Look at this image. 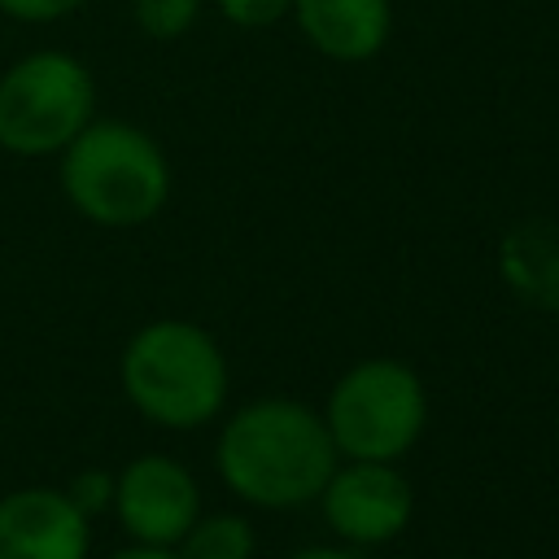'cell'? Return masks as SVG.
Masks as SVG:
<instances>
[{
	"instance_id": "1",
	"label": "cell",
	"mask_w": 559,
	"mask_h": 559,
	"mask_svg": "<svg viewBox=\"0 0 559 559\" xmlns=\"http://www.w3.org/2000/svg\"><path fill=\"white\" fill-rule=\"evenodd\" d=\"M218 476L258 507H297L323 493L336 472L328 424L288 397L240 406L218 437Z\"/></svg>"
},
{
	"instance_id": "2",
	"label": "cell",
	"mask_w": 559,
	"mask_h": 559,
	"mask_svg": "<svg viewBox=\"0 0 559 559\" xmlns=\"http://www.w3.org/2000/svg\"><path fill=\"white\" fill-rule=\"evenodd\" d=\"M122 389L153 424L192 428L218 415L227 397V362L197 323L157 319L122 349Z\"/></svg>"
},
{
	"instance_id": "3",
	"label": "cell",
	"mask_w": 559,
	"mask_h": 559,
	"mask_svg": "<svg viewBox=\"0 0 559 559\" xmlns=\"http://www.w3.org/2000/svg\"><path fill=\"white\" fill-rule=\"evenodd\" d=\"M61 188L100 227H131L162 210L170 170L162 148L131 122H87L61 157Z\"/></svg>"
},
{
	"instance_id": "4",
	"label": "cell",
	"mask_w": 559,
	"mask_h": 559,
	"mask_svg": "<svg viewBox=\"0 0 559 559\" xmlns=\"http://www.w3.org/2000/svg\"><path fill=\"white\" fill-rule=\"evenodd\" d=\"M323 424L341 454L389 463L406 454L424 428V384L393 358H367L336 380Z\"/></svg>"
},
{
	"instance_id": "5",
	"label": "cell",
	"mask_w": 559,
	"mask_h": 559,
	"mask_svg": "<svg viewBox=\"0 0 559 559\" xmlns=\"http://www.w3.org/2000/svg\"><path fill=\"white\" fill-rule=\"evenodd\" d=\"M92 74L70 52H35L0 79V144L22 157L66 148L92 122Z\"/></svg>"
},
{
	"instance_id": "6",
	"label": "cell",
	"mask_w": 559,
	"mask_h": 559,
	"mask_svg": "<svg viewBox=\"0 0 559 559\" xmlns=\"http://www.w3.org/2000/svg\"><path fill=\"white\" fill-rule=\"evenodd\" d=\"M114 511L135 542L170 546L197 520V480L183 463L144 454L114 480Z\"/></svg>"
},
{
	"instance_id": "7",
	"label": "cell",
	"mask_w": 559,
	"mask_h": 559,
	"mask_svg": "<svg viewBox=\"0 0 559 559\" xmlns=\"http://www.w3.org/2000/svg\"><path fill=\"white\" fill-rule=\"evenodd\" d=\"M323 520L345 542H389L411 520V485L389 463L354 459L349 467H336L323 485Z\"/></svg>"
},
{
	"instance_id": "8",
	"label": "cell",
	"mask_w": 559,
	"mask_h": 559,
	"mask_svg": "<svg viewBox=\"0 0 559 559\" xmlns=\"http://www.w3.org/2000/svg\"><path fill=\"white\" fill-rule=\"evenodd\" d=\"M87 515L61 489H17L0 498V559H83Z\"/></svg>"
},
{
	"instance_id": "9",
	"label": "cell",
	"mask_w": 559,
	"mask_h": 559,
	"mask_svg": "<svg viewBox=\"0 0 559 559\" xmlns=\"http://www.w3.org/2000/svg\"><path fill=\"white\" fill-rule=\"evenodd\" d=\"M297 26L332 61H367L389 39V0H293Z\"/></svg>"
},
{
	"instance_id": "10",
	"label": "cell",
	"mask_w": 559,
	"mask_h": 559,
	"mask_svg": "<svg viewBox=\"0 0 559 559\" xmlns=\"http://www.w3.org/2000/svg\"><path fill=\"white\" fill-rule=\"evenodd\" d=\"M253 528L240 515H205L179 537V559H249Z\"/></svg>"
},
{
	"instance_id": "11",
	"label": "cell",
	"mask_w": 559,
	"mask_h": 559,
	"mask_svg": "<svg viewBox=\"0 0 559 559\" xmlns=\"http://www.w3.org/2000/svg\"><path fill=\"white\" fill-rule=\"evenodd\" d=\"M201 0H135V22L153 39H175L197 22Z\"/></svg>"
},
{
	"instance_id": "12",
	"label": "cell",
	"mask_w": 559,
	"mask_h": 559,
	"mask_svg": "<svg viewBox=\"0 0 559 559\" xmlns=\"http://www.w3.org/2000/svg\"><path fill=\"white\" fill-rule=\"evenodd\" d=\"M218 9L236 26H271L293 9V0H218Z\"/></svg>"
},
{
	"instance_id": "13",
	"label": "cell",
	"mask_w": 559,
	"mask_h": 559,
	"mask_svg": "<svg viewBox=\"0 0 559 559\" xmlns=\"http://www.w3.org/2000/svg\"><path fill=\"white\" fill-rule=\"evenodd\" d=\"M66 493H70V502H74L83 515H92V511H100L105 502H114V480H109L105 472H87V476H79Z\"/></svg>"
},
{
	"instance_id": "14",
	"label": "cell",
	"mask_w": 559,
	"mask_h": 559,
	"mask_svg": "<svg viewBox=\"0 0 559 559\" xmlns=\"http://www.w3.org/2000/svg\"><path fill=\"white\" fill-rule=\"evenodd\" d=\"M83 0H0V9L9 17H22V22H52L70 9H79Z\"/></svg>"
},
{
	"instance_id": "15",
	"label": "cell",
	"mask_w": 559,
	"mask_h": 559,
	"mask_svg": "<svg viewBox=\"0 0 559 559\" xmlns=\"http://www.w3.org/2000/svg\"><path fill=\"white\" fill-rule=\"evenodd\" d=\"M109 559H179V555H170L166 546H131V550H118V555H109Z\"/></svg>"
},
{
	"instance_id": "16",
	"label": "cell",
	"mask_w": 559,
	"mask_h": 559,
	"mask_svg": "<svg viewBox=\"0 0 559 559\" xmlns=\"http://www.w3.org/2000/svg\"><path fill=\"white\" fill-rule=\"evenodd\" d=\"M297 559H354L349 550H332V546H314V550H301Z\"/></svg>"
}]
</instances>
